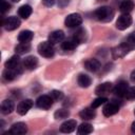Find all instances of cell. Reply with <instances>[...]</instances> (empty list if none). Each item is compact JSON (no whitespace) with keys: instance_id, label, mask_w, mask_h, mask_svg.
<instances>
[{"instance_id":"cell-29","label":"cell","mask_w":135,"mask_h":135,"mask_svg":"<svg viewBox=\"0 0 135 135\" xmlns=\"http://www.w3.org/2000/svg\"><path fill=\"white\" fill-rule=\"evenodd\" d=\"M107 101H108V98H107V97H104V96H99L98 98H96L95 100H93V102H92V108H93V109H96V108L100 107L101 104L105 103Z\"/></svg>"},{"instance_id":"cell-22","label":"cell","mask_w":135,"mask_h":135,"mask_svg":"<svg viewBox=\"0 0 135 135\" xmlns=\"http://www.w3.org/2000/svg\"><path fill=\"white\" fill-rule=\"evenodd\" d=\"M17 75H18V72L16 70H14V69H7V68L4 70V72L2 74L3 79L5 81H12V80H14L17 77Z\"/></svg>"},{"instance_id":"cell-8","label":"cell","mask_w":135,"mask_h":135,"mask_svg":"<svg viewBox=\"0 0 135 135\" xmlns=\"http://www.w3.org/2000/svg\"><path fill=\"white\" fill-rule=\"evenodd\" d=\"M19 25H20V20H19V18L15 17V16H12V17H8V18H6V19L4 20L2 26H4V28H5L6 31H14V30H16L17 27H19Z\"/></svg>"},{"instance_id":"cell-3","label":"cell","mask_w":135,"mask_h":135,"mask_svg":"<svg viewBox=\"0 0 135 135\" xmlns=\"http://www.w3.org/2000/svg\"><path fill=\"white\" fill-rule=\"evenodd\" d=\"M38 53L42 56V57H45V58H51L54 56L55 54V50H54V46L51 42L49 41H44V42H41L39 45H38Z\"/></svg>"},{"instance_id":"cell-19","label":"cell","mask_w":135,"mask_h":135,"mask_svg":"<svg viewBox=\"0 0 135 135\" xmlns=\"http://www.w3.org/2000/svg\"><path fill=\"white\" fill-rule=\"evenodd\" d=\"M76 128V121L71 119V120H66L64 121L61 126H60V131L63 133H71L75 130Z\"/></svg>"},{"instance_id":"cell-20","label":"cell","mask_w":135,"mask_h":135,"mask_svg":"<svg viewBox=\"0 0 135 135\" xmlns=\"http://www.w3.org/2000/svg\"><path fill=\"white\" fill-rule=\"evenodd\" d=\"M133 8H134V2L132 0H123L119 5V9L122 14H129Z\"/></svg>"},{"instance_id":"cell-32","label":"cell","mask_w":135,"mask_h":135,"mask_svg":"<svg viewBox=\"0 0 135 135\" xmlns=\"http://www.w3.org/2000/svg\"><path fill=\"white\" fill-rule=\"evenodd\" d=\"M124 97H126L127 99H129V100L135 99V85H134V86H131V88L128 89V91H127Z\"/></svg>"},{"instance_id":"cell-10","label":"cell","mask_w":135,"mask_h":135,"mask_svg":"<svg viewBox=\"0 0 135 135\" xmlns=\"http://www.w3.org/2000/svg\"><path fill=\"white\" fill-rule=\"evenodd\" d=\"M128 89H129L128 83H127L126 81L121 80V81H119V82L116 84V86L113 89V92H114V94H115L116 96H118V97H124V96H126V93H127V91H128Z\"/></svg>"},{"instance_id":"cell-9","label":"cell","mask_w":135,"mask_h":135,"mask_svg":"<svg viewBox=\"0 0 135 135\" xmlns=\"http://www.w3.org/2000/svg\"><path fill=\"white\" fill-rule=\"evenodd\" d=\"M112 90H113L112 83H111V82H104V83L99 84V85L96 88L95 93H96V95H98V96H104V97H105V95L110 94V92H111Z\"/></svg>"},{"instance_id":"cell-31","label":"cell","mask_w":135,"mask_h":135,"mask_svg":"<svg viewBox=\"0 0 135 135\" xmlns=\"http://www.w3.org/2000/svg\"><path fill=\"white\" fill-rule=\"evenodd\" d=\"M50 96L52 97V99H53V100L58 101V100H61V99L63 98V93H62V92H60V91L54 90V91H52V92H51Z\"/></svg>"},{"instance_id":"cell-12","label":"cell","mask_w":135,"mask_h":135,"mask_svg":"<svg viewBox=\"0 0 135 135\" xmlns=\"http://www.w3.org/2000/svg\"><path fill=\"white\" fill-rule=\"evenodd\" d=\"M118 111H119V105L116 102H109V103H107L103 107V110H102L103 115L107 116V117L116 114Z\"/></svg>"},{"instance_id":"cell-37","label":"cell","mask_w":135,"mask_h":135,"mask_svg":"<svg viewBox=\"0 0 135 135\" xmlns=\"http://www.w3.org/2000/svg\"><path fill=\"white\" fill-rule=\"evenodd\" d=\"M131 130H132V132L133 133H135V121L132 123V127H131Z\"/></svg>"},{"instance_id":"cell-13","label":"cell","mask_w":135,"mask_h":135,"mask_svg":"<svg viewBox=\"0 0 135 135\" xmlns=\"http://www.w3.org/2000/svg\"><path fill=\"white\" fill-rule=\"evenodd\" d=\"M26 132H27V127L24 122L14 123L11 128V131H9V133L15 134V135H22V134H25Z\"/></svg>"},{"instance_id":"cell-11","label":"cell","mask_w":135,"mask_h":135,"mask_svg":"<svg viewBox=\"0 0 135 135\" xmlns=\"http://www.w3.org/2000/svg\"><path fill=\"white\" fill-rule=\"evenodd\" d=\"M32 107H33V100H31V99L22 100L17 107V112L20 115H25L28 112V110H31Z\"/></svg>"},{"instance_id":"cell-25","label":"cell","mask_w":135,"mask_h":135,"mask_svg":"<svg viewBox=\"0 0 135 135\" xmlns=\"http://www.w3.org/2000/svg\"><path fill=\"white\" fill-rule=\"evenodd\" d=\"M78 84H79V86H81V88H88V86H90L91 85V83H92V80H91V78L88 76V75H85V74H80L79 76H78Z\"/></svg>"},{"instance_id":"cell-39","label":"cell","mask_w":135,"mask_h":135,"mask_svg":"<svg viewBox=\"0 0 135 135\" xmlns=\"http://www.w3.org/2000/svg\"><path fill=\"white\" fill-rule=\"evenodd\" d=\"M134 113H135V111H134Z\"/></svg>"},{"instance_id":"cell-33","label":"cell","mask_w":135,"mask_h":135,"mask_svg":"<svg viewBox=\"0 0 135 135\" xmlns=\"http://www.w3.org/2000/svg\"><path fill=\"white\" fill-rule=\"evenodd\" d=\"M9 7H11V5L8 4V2H7L6 0H2V6H1V12H2V14H4L6 11H8Z\"/></svg>"},{"instance_id":"cell-16","label":"cell","mask_w":135,"mask_h":135,"mask_svg":"<svg viewBox=\"0 0 135 135\" xmlns=\"http://www.w3.org/2000/svg\"><path fill=\"white\" fill-rule=\"evenodd\" d=\"M23 68H25L26 70H30V71H32V70H34V69H36L37 68V65H38V60H37V58L36 57H34V56H28V57H26L24 60H23Z\"/></svg>"},{"instance_id":"cell-5","label":"cell","mask_w":135,"mask_h":135,"mask_svg":"<svg viewBox=\"0 0 135 135\" xmlns=\"http://www.w3.org/2000/svg\"><path fill=\"white\" fill-rule=\"evenodd\" d=\"M22 66H23V64H21L20 58H19L18 55L12 56V57L5 62V68L16 70V71L18 72V74H20V73L22 72Z\"/></svg>"},{"instance_id":"cell-28","label":"cell","mask_w":135,"mask_h":135,"mask_svg":"<svg viewBox=\"0 0 135 135\" xmlns=\"http://www.w3.org/2000/svg\"><path fill=\"white\" fill-rule=\"evenodd\" d=\"M73 37L77 40L78 43H82V42L85 40V31H84L83 28H80V30H78V31L74 34Z\"/></svg>"},{"instance_id":"cell-6","label":"cell","mask_w":135,"mask_h":135,"mask_svg":"<svg viewBox=\"0 0 135 135\" xmlns=\"http://www.w3.org/2000/svg\"><path fill=\"white\" fill-rule=\"evenodd\" d=\"M132 23V17L129 14H122L121 16L118 17L116 21V27L120 31H123L128 28Z\"/></svg>"},{"instance_id":"cell-26","label":"cell","mask_w":135,"mask_h":135,"mask_svg":"<svg viewBox=\"0 0 135 135\" xmlns=\"http://www.w3.org/2000/svg\"><path fill=\"white\" fill-rule=\"evenodd\" d=\"M92 131H93V127H92V124H90V123H88V122L81 123V124L78 127V129H77V133L80 134V135L90 134Z\"/></svg>"},{"instance_id":"cell-1","label":"cell","mask_w":135,"mask_h":135,"mask_svg":"<svg viewBox=\"0 0 135 135\" xmlns=\"http://www.w3.org/2000/svg\"><path fill=\"white\" fill-rule=\"evenodd\" d=\"M95 17L97 20L102 22L111 21L114 17V11L109 6H101L95 11Z\"/></svg>"},{"instance_id":"cell-35","label":"cell","mask_w":135,"mask_h":135,"mask_svg":"<svg viewBox=\"0 0 135 135\" xmlns=\"http://www.w3.org/2000/svg\"><path fill=\"white\" fill-rule=\"evenodd\" d=\"M55 2H56V0H42V3L45 5V6H53L54 4H55Z\"/></svg>"},{"instance_id":"cell-21","label":"cell","mask_w":135,"mask_h":135,"mask_svg":"<svg viewBox=\"0 0 135 135\" xmlns=\"http://www.w3.org/2000/svg\"><path fill=\"white\" fill-rule=\"evenodd\" d=\"M33 32L32 31H28V30H25V31H22L19 35H18V40L19 42H24V43H28L32 39H33Z\"/></svg>"},{"instance_id":"cell-27","label":"cell","mask_w":135,"mask_h":135,"mask_svg":"<svg viewBox=\"0 0 135 135\" xmlns=\"http://www.w3.org/2000/svg\"><path fill=\"white\" fill-rule=\"evenodd\" d=\"M31 50V45L30 43H24V42H20L18 45H16L15 47V51L17 54L19 55H22V54H25L27 52H30Z\"/></svg>"},{"instance_id":"cell-38","label":"cell","mask_w":135,"mask_h":135,"mask_svg":"<svg viewBox=\"0 0 135 135\" xmlns=\"http://www.w3.org/2000/svg\"><path fill=\"white\" fill-rule=\"evenodd\" d=\"M12 1H13V2H19L20 0H12Z\"/></svg>"},{"instance_id":"cell-17","label":"cell","mask_w":135,"mask_h":135,"mask_svg":"<svg viewBox=\"0 0 135 135\" xmlns=\"http://www.w3.org/2000/svg\"><path fill=\"white\" fill-rule=\"evenodd\" d=\"M84 68L90 72H97L101 68V64L97 59H89L84 62Z\"/></svg>"},{"instance_id":"cell-30","label":"cell","mask_w":135,"mask_h":135,"mask_svg":"<svg viewBox=\"0 0 135 135\" xmlns=\"http://www.w3.org/2000/svg\"><path fill=\"white\" fill-rule=\"evenodd\" d=\"M69 115H70V113H69L68 110H65V109H60V110H58V111L55 112V115H54V116H55L56 119H63V118H68Z\"/></svg>"},{"instance_id":"cell-7","label":"cell","mask_w":135,"mask_h":135,"mask_svg":"<svg viewBox=\"0 0 135 135\" xmlns=\"http://www.w3.org/2000/svg\"><path fill=\"white\" fill-rule=\"evenodd\" d=\"M36 104L42 110H49L53 104V99L50 95H42L38 97V99L36 100Z\"/></svg>"},{"instance_id":"cell-36","label":"cell","mask_w":135,"mask_h":135,"mask_svg":"<svg viewBox=\"0 0 135 135\" xmlns=\"http://www.w3.org/2000/svg\"><path fill=\"white\" fill-rule=\"evenodd\" d=\"M130 79L133 81V82H135V70L131 73V76H130Z\"/></svg>"},{"instance_id":"cell-15","label":"cell","mask_w":135,"mask_h":135,"mask_svg":"<svg viewBox=\"0 0 135 135\" xmlns=\"http://www.w3.org/2000/svg\"><path fill=\"white\" fill-rule=\"evenodd\" d=\"M14 108H15L14 101L11 100V99H5V100L2 101V103H1V113L4 114V115L11 114V113L14 111Z\"/></svg>"},{"instance_id":"cell-14","label":"cell","mask_w":135,"mask_h":135,"mask_svg":"<svg viewBox=\"0 0 135 135\" xmlns=\"http://www.w3.org/2000/svg\"><path fill=\"white\" fill-rule=\"evenodd\" d=\"M64 39V33L62 31H54L49 35V42L52 44H57L62 42Z\"/></svg>"},{"instance_id":"cell-23","label":"cell","mask_w":135,"mask_h":135,"mask_svg":"<svg viewBox=\"0 0 135 135\" xmlns=\"http://www.w3.org/2000/svg\"><path fill=\"white\" fill-rule=\"evenodd\" d=\"M31 14H32V7L27 4L20 6L18 9V15L23 19H27L31 16Z\"/></svg>"},{"instance_id":"cell-34","label":"cell","mask_w":135,"mask_h":135,"mask_svg":"<svg viewBox=\"0 0 135 135\" xmlns=\"http://www.w3.org/2000/svg\"><path fill=\"white\" fill-rule=\"evenodd\" d=\"M131 45H133L134 47H135V32L134 33H132L130 36H129V38H128V40H127Z\"/></svg>"},{"instance_id":"cell-18","label":"cell","mask_w":135,"mask_h":135,"mask_svg":"<svg viewBox=\"0 0 135 135\" xmlns=\"http://www.w3.org/2000/svg\"><path fill=\"white\" fill-rule=\"evenodd\" d=\"M79 43L77 42V40L72 37V38H69V39H65L61 42V47L64 50V51H72L74 50Z\"/></svg>"},{"instance_id":"cell-24","label":"cell","mask_w":135,"mask_h":135,"mask_svg":"<svg viewBox=\"0 0 135 135\" xmlns=\"http://www.w3.org/2000/svg\"><path fill=\"white\" fill-rule=\"evenodd\" d=\"M79 115H80V117H81L82 119H84V120H90V119H93V118L96 116V113H95V111H94L93 108H92V109L86 108V109L82 110V111L79 113Z\"/></svg>"},{"instance_id":"cell-4","label":"cell","mask_w":135,"mask_h":135,"mask_svg":"<svg viewBox=\"0 0 135 135\" xmlns=\"http://www.w3.org/2000/svg\"><path fill=\"white\" fill-rule=\"evenodd\" d=\"M81 23H82V17L76 13L70 14L69 16H66V18L64 20V24L68 27H77Z\"/></svg>"},{"instance_id":"cell-2","label":"cell","mask_w":135,"mask_h":135,"mask_svg":"<svg viewBox=\"0 0 135 135\" xmlns=\"http://www.w3.org/2000/svg\"><path fill=\"white\" fill-rule=\"evenodd\" d=\"M133 49H134V46L131 45L128 41H126V42H122L121 44H119L118 46H116V47L113 50L112 55H113V57H114L115 59H117V58H122V57H124L130 51H132Z\"/></svg>"}]
</instances>
